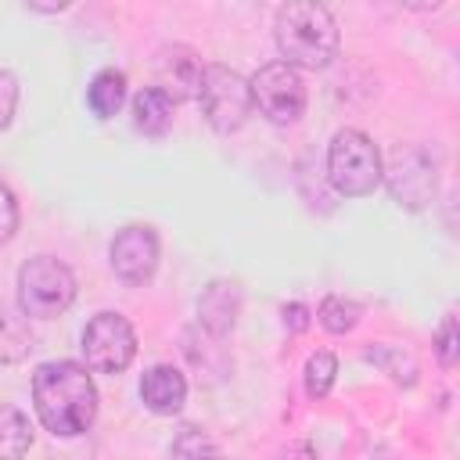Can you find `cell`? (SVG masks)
I'll return each mask as SVG.
<instances>
[{"instance_id":"1","label":"cell","mask_w":460,"mask_h":460,"mask_svg":"<svg viewBox=\"0 0 460 460\" xmlns=\"http://www.w3.org/2000/svg\"><path fill=\"white\" fill-rule=\"evenodd\" d=\"M32 406L47 431L61 438H75L90 431L97 417L93 377L75 359H50L32 374Z\"/></svg>"},{"instance_id":"2","label":"cell","mask_w":460,"mask_h":460,"mask_svg":"<svg viewBox=\"0 0 460 460\" xmlns=\"http://www.w3.org/2000/svg\"><path fill=\"white\" fill-rule=\"evenodd\" d=\"M277 47L284 65L298 68H327L338 54V25L323 4H284L277 11Z\"/></svg>"},{"instance_id":"3","label":"cell","mask_w":460,"mask_h":460,"mask_svg":"<svg viewBox=\"0 0 460 460\" xmlns=\"http://www.w3.org/2000/svg\"><path fill=\"white\" fill-rule=\"evenodd\" d=\"M327 180L345 198H367L381 183V151L359 129H338L327 147Z\"/></svg>"},{"instance_id":"4","label":"cell","mask_w":460,"mask_h":460,"mask_svg":"<svg viewBox=\"0 0 460 460\" xmlns=\"http://www.w3.org/2000/svg\"><path fill=\"white\" fill-rule=\"evenodd\" d=\"M75 302V277L54 255H36L18 270V309L32 320L61 316Z\"/></svg>"},{"instance_id":"5","label":"cell","mask_w":460,"mask_h":460,"mask_svg":"<svg viewBox=\"0 0 460 460\" xmlns=\"http://www.w3.org/2000/svg\"><path fill=\"white\" fill-rule=\"evenodd\" d=\"M198 104L208 119L212 129L219 133H234L248 122L252 115V93H248V79L226 65H205L201 72V86H198Z\"/></svg>"},{"instance_id":"6","label":"cell","mask_w":460,"mask_h":460,"mask_svg":"<svg viewBox=\"0 0 460 460\" xmlns=\"http://www.w3.org/2000/svg\"><path fill=\"white\" fill-rule=\"evenodd\" d=\"M248 93H252V108H259L277 126H288L305 111V83H302L298 68H291L284 61L262 65L248 79Z\"/></svg>"},{"instance_id":"7","label":"cell","mask_w":460,"mask_h":460,"mask_svg":"<svg viewBox=\"0 0 460 460\" xmlns=\"http://www.w3.org/2000/svg\"><path fill=\"white\" fill-rule=\"evenodd\" d=\"M83 356L97 374H122L137 356V331L122 313H97L83 327Z\"/></svg>"},{"instance_id":"8","label":"cell","mask_w":460,"mask_h":460,"mask_svg":"<svg viewBox=\"0 0 460 460\" xmlns=\"http://www.w3.org/2000/svg\"><path fill=\"white\" fill-rule=\"evenodd\" d=\"M381 176L388 180V190H392L395 205L410 208V212L428 208L431 198H435V187H438L435 162L420 147H395L392 162H388V169H381Z\"/></svg>"},{"instance_id":"9","label":"cell","mask_w":460,"mask_h":460,"mask_svg":"<svg viewBox=\"0 0 460 460\" xmlns=\"http://www.w3.org/2000/svg\"><path fill=\"white\" fill-rule=\"evenodd\" d=\"M108 262L119 280L126 284H147L158 270V234L144 223L122 226L108 244Z\"/></svg>"},{"instance_id":"10","label":"cell","mask_w":460,"mask_h":460,"mask_svg":"<svg viewBox=\"0 0 460 460\" xmlns=\"http://www.w3.org/2000/svg\"><path fill=\"white\" fill-rule=\"evenodd\" d=\"M201 72L205 65L190 47H165L158 54V90H165L172 101L198 97Z\"/></svg>"},{"instance_id":"11","label":"cell","mask_w":460,"mask_h":460,"mask_svg":"<svg viewBox=\"0 0 460 460\" xmlns=\"http://www.w3.org/2000/svg\"><path fill=\"white\" fill-rule=\"evenodd\" d=\"M237 313H241V288L234 280H212V284H205V291L198 298V316H201V323L216 338H223V334L234 331Z\"/></svg>"},{"instance_id":"12","label":"cell","mask_w":460,"mask_h":460,"mask_svg":"<svg viewBox=\"0 0 460 460\" xmlns=\"http://www.w3.org/2000/svg\"><path fill=\"white\" fill-rule=\"evenodd\" d=\"M140 399H144V406L151 413H162V417L180 413V406L187 399V381H183V374L176 367L158 363L140 377Z\"/></svg>"},{"instance_id":"13","label":"cell","mask_w":460,"mask_h":460,"mask_svg":"<svg viewBox=\"0 0 460 460\" xmlns=\"http://www.w3.org/2000/svg\"><path fill=\"white\" fill-rule=\"evenodd\" d=\"M172 111H176V101H172L165 90H158V86H144V90L133 97V126H137L144 137H162V133H169Z\"/></svg>"},{"instance_id":"14","label":"cell","mask_w":460,"mask_h":460,"mask_svg":"<svg viewBox=\"0 0 460 460\" xmlns=\"http://www.w3.org/2000/svg\"><path fill=\"white\" fill-rule=\"evenodd\" d=\"M86 104L97 119L119 115V108L126 104V75L115 68H101L86 86Z\"/></svg>"},{"instance_id":"15","label":"cell","mask_w":460,"mask_h":460,"mask_svg":"<svg viewBox=\"0 0 460 460\" xmlns=\"http://www.w3.org/2000/svg\"><path fill=\"white\" fill-rule=\"evenodd\" d=\"M29 446H32L29 417L18 406L0 402V460H25Z\"/></svg>"},{"instance_id":"16","label":"cell","mask_w":460,"mask_h":460,"mask_svg":"<svg viewBox=\"0 0 460 460\" xmlns=\"http://www.w3.org/2000/svg\"><path fill=\"white\" fill-rule=\"evenodd\" d=\"M29 349H32V338H29L25 316L0 305V363H18Z\"/></svg>"},{"instance_id":"17","label":"cell","mask_w":460,"mask_h":460,"mask_svg":"<svg viewBox=\"0 0 460 460\" xmlns=\"http://www.w3.org/2000/svg\"><path fill=\"white\" fill-rule=\"evenodd\" d=\"M367 359L377 363L392 381H399V385H406V388L417 381V363H413V356L402 352L399 345H370V349H367Z\"/></svg>"},{"instance_id":"18","label":"cell","mask_w":460,"mask_h":460,"mask_svg":"<svg viewBox=\"0 0 460 460\" xmlns=\"http://www.w3.org/2000/svg\"><path fill=\"white\" fill-rule=\"evenodd\" d=\"M316 316H320V323H323L331 334H345V331H352V327L359 323V305H356L352 298H345V295H327V298L320 302Z\"/></svg>"},{"instance_id":"19","label":"cell","mask_w":460,"mask_h":460,"mask_svg":"<svg viewBox=\"0 0 460 460\" xmlns=\"http://www.w3.org/2000/svg\"><path fill=\"white\" fill-rule=\"evenodd\" d=\"M334 374H338L334 352H327V349L313 352L305 359V392H309V399H323L331 392V385H334Z\"/></svg>"},{"instance_id":"20","label":"cell","mask_w":460,"mask_h":460,"mask_svg":"<svg viewBox=\"0 0 460 460\" xmlns=\"http://www.w3.org/2000/svg\"><path fill=\"white\" fill-rule=\"evenodd\" d=\"M169 456L172 460H216V446H212V438L201 428H183L172 438Z\"/></svg>"},{"instance_id":"21","label":"cell","mask_w":460,"mask_h":460,"mask_svg":"<svg viewBox=\"0 0 460 460\" xmlns=\"http://www.w3.org/2000/svg\"><path fill=\"white\" fill-rule=\"evenodd\" d=\"M435 356H438V363H442L446 370H453L456 359H460V334H456V316H453V313H449V316L438 323V331H435Z\"/></svg>"},{"instance_id":"22","label":"cell","mask_w":460,"mask_h":460,"mask_svg":"<svg viewBox=\"0 0 460 460\" xmlns=\"http://www.w3.org/2000/svg\"><path fill=\"white\" fill-rule=\"evenodd\" d=\"M14 108H18V79L7 68H0V129L11 126Z\"/></svg>"},{"instance_id":"23","label":"cell","mask_w":460,"mask_h":460,"mask_svg":"<svg viewBox=\"0 0 460 460\" xmlns=\"http://www.w3.org/2000/svg\"><path fill=\"white\" fill-rule=\"evenodd\" d=\"M14 230H18V201H14L11 187L0 180V244L11 241Z\"/></svg>"},{"instance_id":"24","label":"cell","mask_w":460,"mask_h":460,"mask_svg":"<svg viewBox=\"0 0 460 460\" xmlns=\"http://www.w3.org/2000/svg\"><path fill=\"white\" fill-rule=\"evenodd\" d=\"M280 316H284V327H288L291 334H302V331L309 327V305H302V302H288V305L280 309Z\"/></svg>"},{"instance_id":"25","label":"cell","mask_w":460,"mask_h":460,"mask_svg":"<svg viewBox=\"0 0 460 460\" xmlns=\"http://www.w3.org/2000/svg\"><path fill=\"white\" fill-rule=\"evenodd\" d=\"M280 460H316V453H313L309 442H295V446H288V449L280 453Z\"/></svg>"}]
</instances>
